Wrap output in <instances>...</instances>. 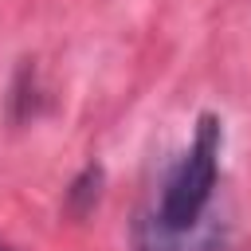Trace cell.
Masks as SVG:
<instances>
[{
  "mask_svg": "<svg viewBox=\"0 0 251 251\" xmlns=\"http://www.w3.org/2000/svg\"><path fill=\"white\" fill-rule=\"evenodd\" d=\"M220 149H224L220 118L204 114L196 122V133H192L188 149L173 165V173L165 180V192H161V204L153 212L169 231H188L208 216L216 176H220Z\"/></svg>",
  "mask_w": 251,
  "mask_h": 251,
  "instance_id": "6da1fadb",
  "label": "cell"
},
{
  "mask_svg": "<svg viewBox=\"0 0 251 251\" xmlns=\"http://www.w3.org/2000/svg\"><path fill=\"white\" fill-rule=\"evenodd\" d=\"M133 239H137V251H224V224L216 216H204L196 227L188 231H169L153 212L137 220L133 227Z\"/></svg>",
  "mask_w": 251,
  "mask_h": 251,
  "instance_id": "7a4b0ae2",
  "label": "cell"
},
{
  "mask_svg": "<svg viewBox=\"0 0 251 251\" xmlns=\"http://www.w3.org/2000/svg\"><path fill=\"white\" fill-rule=\"evenodd\" d=\"M0 251H4V247H0Z\"/></svg>",
  "mask_w": 251,
  "mask_h": 251,
  "instance_id": "3957f363",
  "label": "cell"
}]
</instances>
